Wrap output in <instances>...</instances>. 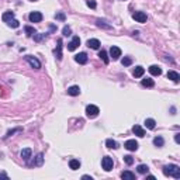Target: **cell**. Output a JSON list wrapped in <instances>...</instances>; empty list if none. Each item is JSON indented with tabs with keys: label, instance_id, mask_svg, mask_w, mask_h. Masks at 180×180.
Segmentation results:
<instances>
[{
	"label": "cell",
	"instance_id": "13",
	"mask_svg": "<svg viewBox=\"0 0 180 180\" xmlns=\"http://www.w3.org/2000/svg\"><path fill=\"white\" fill-rule=\"evenodd\" d=\"M132 132H134L136 136H139V138L145 136V131H144V128H142L141 125H134V127H132Z\"/></svg>",
	"mask_w": 180,
	"mask_h": 180
},
{
	"label": "cell",
	"instance_id": "1",
	"mask_svg": "<svg viewBox=\"0 0 180 180\" xmlns=\"http://www.w3.org/2000/svg\"><path fill=\"white\" fill-rule=\"evenodd\" d=\"M165 176H172L174 179H180V167L177 165H166L163 167Z\"/></svg>",
	"mask_w": 180,
	"mask_h": 180
},
{
	"label": "cell",
	"instance_id": "22",
	"mask_svg": "<svg viewBox=\"0 0 180 180\" xmlns=\"http://www.w3.org/2000/svg\"><path fill=\"white\" fill-rule=\"evenodd\" d=\"M121 177L124 180H134L135 179V174L131 173V172H128V170H125V172H122V173H121Z\"/></svg>",
	"mask_w": 180,
	"mask_h": 180
},
{
	"label": "cell",
	"instance_id": "2",
	"mask_svg": "<svg viewBox=\"0 0 180 180\" xmlns=\"http://www.w3.org/2000/svg\"><path fill=\"white\" fill-rule=\"evenodd\" d=\"M99 113H100V110L97 106L94 104H89L87 107H86V116L89 117V118H96L99 116Z\"/></svg>",
	"mask_w": 180,
	"mask_h": 180
},
{
	"label": "cell",
	"instance_id": "23",
	"mask_svg": "<svg viewBox=\"0 0 180 180\" xmlns=\"http://www.w3.org/2000/svg\"><path fill=\"white\" fill-rule=\"evenodd\" d=\"M163 144H165V139H163L162 136H155L154 138V145L155 146L161 148V146H163Z\"/></svg>",
	"mask_w": 180,
	"mask_h": 180
},
{
	"label": "cell",
	"instance_id": "28",
	"mask_svg": "<svg viewBox=\"0 0 180 180\" xmlns=\"http://www.w3.org/2000/svg\"><path fill=\"white\" fill-rule=\"evenodd\" d=\"M136 170H138V173H141V174H145V173H148L149 167L146 166V165H139V166L136 167Z\"/></svg>",
	"mask_w": 180,
	"mask_h": 180
},
{
	"label": "cell",
	"instance_id": "3",
	"mask_svg": "<svg viewBox=\"0 0 180 180\" xmlns=\"http://www.w3.org/2000/svg\"><path fill=\"white\" fill-rule=\"evenodd\" d=\"M101 166L106 172H110L113 166H114V162H113V158H110V156H104L103 159H101Z\"/></svg>",
	"mask_w": 180,
	"mask_h": 180
},
{
	"label": "cell",
	"instance_id": "19",
	"mask_svg": "<svg viewBox=\"0 0 180 180\" xmlns=\"http://www.w3.org/2000/svg\"><path fill=\"white\" fill-rule=\"evenodd\" d=\"M42 162H44V156H42V154H38L37 155V158L32 161V166H41L42 165Z\"/></svg>",
	"mask_w": 180,
	"mask_h": 180
},
{
	"label": "cell",
	"instance_id": "17",
	"mask_svg": "<svg viewBox=\"0 0 180 180\" xmlns=\"http://www.w3.org/2000/svg\"><path fill=\"white\" fill-rule=\"evenodd\" d=\"M31 155H32V151L30 148H26L21 151V158H23L24 161H28V159L31 158Z\"/></svg>",
	"mask_w": 180,
	"mask_h": 180
},
{
	"label": "cell",
	"instance_id": "31",
	"mask_svg": "<svg viewBox=\"0 0 180 180\" xmlns=\"http://www.w3.org/2000/svg\"><path fill=\"white\" fill-rule=\"evenodd\" d=\"M7 24H9L10 27H13V28H19V27H20V23H19V21H17L16 19H13L11 21H9Z\"/></svg>",
	"mask_w": 180,
	"mask_h": 180
},
{
	"label": "cell",
	"instance_id": "10",
	"mask_svg": "<svg viewBox=\"0 0 180 180\" xmlns=\"http://www.w3.org/2000/svg\"><path fill=\"white\" fill-rule=\"evenodd\" d=\"M41 20H42V14L39 13V11H32L30 14V21L31 23H39Z\"/></svg>",
	"mask_w": 180,
	"mask_h": 180
},
{
	"label": "cell",
	"instance_id": "33",
	"mask_svg": "<svg viewBox=\"0 0 180 180\" xmlns=\"http://www.w3.org/2000/svg\"><path fill=\"white\" fill-rule=\"evenodd\" d=\"M26 32H27V35H30V37H31V35H34V34H35V30H34L32 27L27 26L26 27Z\"/></svg>",
	"mask_w": 180,
	"mask_h": 180
},
{
	"label": "cell",
	"instance_id": "4",
	"mask_svg": "<svg viewBox=\"0 0 180 180\" xmlns=\"http://www.w3.org/2000/svg\"><path fill=\"white\" fill-rule=\"evenodd\" d=\"M132 19L135 21H138V23H146V14L142 13V11H135L132 14Z\"/></svg>",
	"mask_w": 180,
	"mask_h": 180
},
{
	"label": "cell",
	"instance_id": "34",
	"mask_svg": "<svg viewBox=\"0 0 180 180\" xmlns=\"http://www.w3.org/2000/svg\"><path fill=\"white\" fill-rule=\"evenodd\" d=\"M62 32H64V35H65V37H68V35H71V32H72L71 27H64V30H62Z\"/></svg>",
	"mask_w": 180,
	"mask_h": 180
},
{
	"label": "cell",
	"instance_id": "27",
	"mask_svg": "<svg viewBox=\"0 0 180 180\" xmlns=\"http://www.w3.org/2000/svg\"><path fill=\"white\" fill-rule=\"evenodd\" d=\"M99 56L101 58V61H103L104 64H109V62H110L109 55H107V52L104 51V49H101V51H100V54H99Z\"/></svg>",
	"mask_w": 180,
	"mask_h": 180
},
{
	"label": "cell",
	"instance_id": "35",
	"mask_svg": "<svg viewBox=\"0 0 180 180\" xmlns=\"http://www.w3.org/2000/svg\"><path fill=\"white\" fill-rule=\"evenodd\" d=\"M86 4H87V6L90 7V9H96V1H94V0H87V1H86Z\"/></svg>",
	"mask_w": 180,
	"mask_h": 180
},
{
	"label": "cell",
	"instance_id": "6",
	"mask_svg": "<svg viewBox=\"0 0 180 180\" xmlns=\"http://www.w3.org/2000/svg\"><path fill=\"white\" fill-rule=\"evenodd\" d=\"M26 59L34 69H39V68H41V62H39L37 58H34V56H26Z\"/></svg>",
	"mask_w": 180,
	"mask_h": 180
},
{
	"label": "cell",
	"instance_id": "20",
	"mask_svg": "<svg viewBox=\"0 0 180 180\" xmlns=\"http://www.w3.org/2000/svg\"><path fill=\"white\" fill-rule=\"evenodd\" d=\"M14 19V13L13 11H6V13L1 16V20L4 21V23H9V21H11Z\"/></svg>",
	"mask_w": 180,
	"mask_h": 180
},
{
	"label": "cell",
	"instance_id": "39",
	"mask_svg": "<svg viewBox=\"0 0 180 180\" xmlns=\"http://www.w3.org/2000/svg\"><path fill=\"white\" fill-rule=\"evenodd\" d=\"M0 179H9V176H7L6 173H3V172H1V173H0Z\"/></svg>",
	"mask_w": 180,
	"mask_h": 180
},
{
	"label": "cell",
	"instance_id": "26",
	"mask_svg": "<svg viewBox=\"0 0 180 180\" xmlns=\"http://www.w3.org/2000/svg\"><path fill=\"white\" fill-rule=\"evenodd\" d=\"M106 145H107V148H110V149H117L118 148V144H117L114 139H107V141H106Z\"/></svg>",
	"mask_w": 180,
	"mask_h": 180
},
{
	"label": "cell",
	"instance_id": "25",
	"mask_svg": "<svg viewBox=\"0 0 180 180\" xmlns=\"http://www.w3.org/2000/svg\"><path fill=\"white\" fill-rule=\"evenodd\" d=\"M145 125H146L148 129H154L155 125H156V122H155L154 118H146V120H145Z\"/></svg>",
	"mask_w": 180,
	"mask_h": 180
},
{
	"label": "cell",
	"instance_id": "41",
	"mask_svg": "<svg viewBox=\"0 0 180 180\" xmlns=\"http://www.w3.org/2000/svg\"><path fill=\"white\" fill-rule=\"evenodd\" d=\"M41 38H42V35H37V37H35V39H37V41H39Z\"/></svg>",
	"mask_w": 180,
	"mask_h": 180
},
{
	"label": "cell",
	"instance_id": "11",
	"mask_svg": "<svg viewBox=\"0 0 180 180\" xmlns=\"http://www.w3.org/2000/svg\"><path fill=\"white\" fill-rule=\"evenodd\" d=\"M149 73L152 76H159V75H162V69L158 65H152V66H149Z\"/></svg>",
	"mask_w": 180,
	"mask_h": 180
},
{
	"label": "cell",
	"instance_id": "38",
	"mask_svg": "<svg viewBox=\"0 0 180 180\" xmlns=\"http://www.w3.org/2000/svg\"><path fill=\"white\" fill-rule=\"evenodd\" d=\"M174 141H176V144H180V134L179 132L174 135Z\"/></svg>",
	"mask_w": 180,
	"mask_h": 180
},
{
	"label": "cell",
	"instance_id": "9",
	"mask_svg": "<svg viewBox=\"0 0 180 180\" xmlns=\"http://www.w3.org/2000/svg\"><path fill=\"white\" fill-rule=\"evenodd\" d=\"M75 61H76L77 64H80V65L87 64V55H86L84 52H80V54H77L76 56H75Z\"/></svg>",
	"mask_w": 180,
	"mask_h": 180
},
{
	"label": "cell",
	"instance_id": "8",
	"mask_svg": "<svg viewBox=\"0 0 180 180\" xmlns=\"http://www.w3.org/2000/svg\"><path fill=\"white\" fill-rule=\"evenodd\" d=\"M124 146L128 149V151H136L138 149V142L135 139H128V141L124 144Z\"/></svg>",
	"mask_w": 180,
	"mask_h": 180
},
{
	"label": "cell",
	"instance_id": "7",
	"mask_svg": "<svg viewBox=\"0 0 180 180\" xmlns=\"http://www.w3.org/2000/svg\"><path fill=\"white\" fill-rule=\"evenodd\" d=\"M110 56L114 59V61L118 59L121 56V49H120L118 46H111V48H110Z\"/></svg>",
	"mask_w": 180,
	"mask_h": 180
},
{
	"label": "cell",
	"instance_id": "14",
	"mask_svg": "<svg viewBox=\"0 0 180 180\" xmlns=\"http://www.w3.org/2000/svg\"><path fill=\"white\" fill-rule=\"evenodd\" d=\"M55 55H56V59L61 61L62 59V39H58V45H56V49H55Z\"/></svg>",
	"mask_w": 180,
	"mask_h": 180
},
{
	"label": "cell",
	"instance_id": "30",
	"mask_svg": "<svg viewBox=\"0 0 180 180\" xmlns=\"http://www.w3.org/2000/svg\"><path fill=\"white\" fill-rule=\"evenodd\" d=\"M97 26L103 27V28H107V30H110V28H111V26H110V24H106V21H101V20H97Z\"/></svg>",
	"mask_w": 180,
	"mask_h": 180
},
{
	"label": "cell",
	"instance_id": "37",
	"mask_svg": "<svg viewBox=\"0 0 180 180\" xmlns=\"http://www.w3.org/2000/svg\"><path fill=\"white\" fill-rule=\"evenodd\" d=\"M55 17H56L58 20H61V21H64V20H65V14L64 13H58Z\"/></svg>",
	"mask_w": 180,
	"mask_h": 180
},
{
	"label": "cell",
	"instance_id": "16",
	"mask_svg": "<svg viewBox=\"0 0 180 180\" xmlns=\"http://www.w3.org/2000/svg\"><path fill=\"white\" fill-rule=\"evenodd\" d=\"M167 79H170V80H173L174 83H177V82H179V79H180V76H179V73H177V72L169 71L167 72Z\"/></svg>",
	"mask_w": 180,
	"mask_h": 180
},
{
	"label": "cell",
	"instance_id": "36",
	"mask_svg": "<svg viewBox=\"0 0 180 180\" xmlns=\"http://www.w3.org/2000/svg\"><path fill=\"white\" fill-rule=\"evenodd\" d=\"M20 131H21V128H16V129H11V131H9V132H7V134H6V136H4V138H9V136H11V135L14 134V132H20Z\"/></svg>",
	"mask_w": 180,
	"mask_h": 180
},
{
	"label": "cell",
	"instance_id": "15",
	"mask_svg": "<svg viewBox=\"0 0 180 180\" xmlns=\"http://www.w3.org/2000/svg\"><path fill=\"white\" fill-rule=\"evenodd\" d=\"M68 94L69 96H79L80 94V87L79 86H71L69 89H68Z\"/></svg>",
	"mask_w": 180,
	"mask_h": 180
},
{
	"label": "cell",
	"instance_id": "5",
	"mask_svg": "<svg viewBox=\"0 0 180 180\" xmlns=\"http://www.w3.org/2000/svg\"><path fill=\"white\" fill-rule=\"evenodd\" d=\"M79 45H80V38L79 37H73L72 41L68 44V51H75Z\"/></svg>",
	"mask_w": 180,
	"mask_h": 180
},
{
	"label": "cell",
	"instance_id": "21",
	"mask_svg": "<svg viewBox=\"0 0 180 180\" xmlns=\"http://www.w3.org/2000/svg\"><path fill=\"white\" fill-rule=\"evenodd\" d=\"M69 167H71L72 170H77L80 167V162L77 161V159H71L69 161Z\"/></svg>",
	"mask_w": 180,
	"mask_h": 180
},
{
	"label": "cell",
	"instance_id": "32",
	"mask_svg": "<svg viewBox=\"0 0 180 180\" xmlns=\"http://www.w3.org/2000/svg\"><path fill=\"white\" fill-rule=\"evenodd\" d=\"M124 162H125L127 165H132V163H134V158H132L131 155H127V156H124Z\"/></svg>",
	"mask_w": 180,
	"mask_h": 180
},
{
	"label": "cell",
	"instance_id": "40",
	"mask_svg": "<svg viewBox=\"0 0 180 180\" xmlns=\"http://www.w3.org/2000/svg\"><path fill=\"white\" fill-rule=\"evenodd\" d=\"M82 179H90V180H91V176H87V174H84V176L82 177Z\"/></svg>",
	"mask_w": 180,
	"mask_h": 180
},
{
	"label": "cell",
	"instance_id": "42",
	"mask_svg": "<svg viewBox=\"0 0 180 180\" xmlns=\"http://www.w3.org/2000/svg\"><path fill=\"white\" fill-rule=\"evenodd\" d=\"M31 1H37V0H31Z\"/></svg>",
	"mask_w": 180,
	"mask_h": 180
},
{
	"label": "cell",
	"instance_id": "29",
	"mask_svg": "<svg viewBox=\"0 0 180 180\" xmlns=\"http://www.w3.org/2000/svg\"><path fill=\"white\" fill-rule=\"evenodd\" d=\"M121 64L124 65V66H129V65L132 64V59L129 58V56H124V59L121 61Z\"/></svg>",
	"mask_w": 180,
	"mask_h": 180
},
{
	"label": "cell",
	"instance_id": "18",
	"mask_svg": "<svg viewBox=\"0 0 180 180\" xmlns=\"http://www.w3.org/2000/svg\"><path fill=\"white\" fill-rule=\"evenodd\" d=\"M144 73H145V69H144L142 66H136L134 69V72H132V75H134L135 77H142Z\"/></svg>",
	"mask_w": 180,
	"mask_h": 180
},
{
	"label": "cell",
	"instance_id": "12",
	"mask_svg": "<svg viewBox=\"0 0 180 180\" xmlns=\"http://www.w3.org/2000/svg\"><path fill=\"white\" fill-rule=\"evenodd\" d=\"M100 41L99 39H96V38H91V39H89L87 41V46L89 48H91V49H99L100 48Z\"/></svg>",
	"mask_w": 180,
	"mask_h": 180
},
{
	"label": "cell",
	"instance_id": "24",
	"mask_svg": "<svg viewBox=\"0 0 180 180\" xmlns=\"http://www.w3.org/2000/svg\"><path fill=\"white\" fill-rule=\"evenodd\" d=\"M142 86H145V87H154L155 82L152 80V79L146 77V79H142Z\"/></svg>",
	"mask_w": 180,
	"mask_h": 180
}]
</instances>
